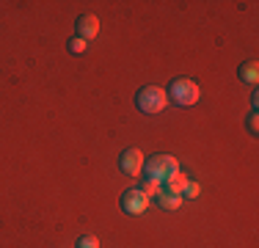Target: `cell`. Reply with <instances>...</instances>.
<instances>
[{
  "label": "cell",
  "instance_id": "obj_1",
  "mask_svg": "<svg viewBox=\"0 0 259 248\" xmlns=\"http://www.w3.org/2000/svg\"><path fill=\"white\" fill-rule=\"evenodd\" d=\"M144 171H146V179H157V182L165 185L174 174H180V163L171 154H155L152 160L144 163Z\"/></svg>",
  "mask_w": 259,
  "mask_h": 248
},
{
  "label": "cell",
  "instance_id": "obj_2",
  "mask_svg": "<svg viewBox=\"0 0 259 248\" xmlns=\"http://www.w3.org/2000/svg\"><path fill=\"white\" fill-rule=\"evenodd\" d=\"M165 94H171V99H174L177 105L190 108V105L199 102L201 89H199V83H196V80H190V77H177V80H171V86H168V91H165Z\"/></svg>",
  "mask_w": 259,
  "mask_h": 248
},
{
  "label": "cell",
  "instance_id": "obj_3",
  "mask_svg": "<svg viewBox=\"0 0 259 248\" xmlns=\"http://www.w3.org/2000/svg\"><path fill=\"white\" fill-rule=\"evenodd\" d=\"M165 102H168V94H165L163 89H157V86H144V89L135 94V105H138L141 113H149L155 116L160 110L165 108Z\"/></svg>",
  "mask_w": 259,
  "mask_h": 248
},
{
  "label": "cell",
  "instance_id": "obj_4",
  "mask_svg": "<svg viewBox=\"0 0 259 248\" xmlns=\"http://www.w3.org/2000/svg\"><path fill=\"white\" fill-rule=\"evenodd\" d=\"M149 201L152 198L144 193L141 188H130L121 193V210H124L127 215H141V213H146L149 210Z\"/></svg>",
  "mask_w": 259,
  "mask_h": 248
},
{
  "label": "cell",
  "instance_id": "obj_5",
  "mask_svg": "<svg viewBox=\"0 0 259 248\" xmlns=\"http://www.w3.org/2000/svg\"><path fill=\"white\" fill-rule=\"evenodd\" d=\"M119 163H121V171H124L127 177H138V174L144 171V163H146V160H144V152L133 146V149H124V152H121V160H119Z\"/></svg>",
  "mask_w": 259,
  "mask_h": 248
},
{
  "label": "cell",
  "instance_id": "obj_6",
  "mask_svg": "<svg viewBox=\"0 0 259 248\" xmlns=\"http://www.w3.org/2000/svg\"><path fill=\"white\" fill-rule=\"evenodd\" d=\"M75 28H77V39L91 42L97 33H100V20H97V14H80Z\"/></svg>",
  "mask_w": 259,
  "mask_h": 248
},
{
  "label": "cell",
  "instance_id": "obj_7",
  "mask_svg": "<svg viewBox=\"0 0 259 248\" xmlns=\"http://www.w3.org/2000/svg\"><path fill=\"white\" fill-rule=\"evenodd\" d=\"M157 204L163 210H180L182 207V196L180 193H171V190H160V196H157Z\"/></svg>",
  "mask_w": 259,
  "mask_h": 248
},
{
  "label": "cell",
  "instance_id": "obj_8",
  "mask_svg": "<svg viewBox=\"0 0 259 248\" xmlns=\"http://www.w3.org/2000/svg\"><path fill=\"white\" fill-rule=\"evenodd\" d=\"M237 74H240V80H243V83H256V80H259V64H256L254 58L245 61V64L240 66Z\"/></svg>",
  "mask_w": 259,
  "mask_h": 248
},
{
  "label": "cell",
  "instance_id": "obj_9",
  "mask_svg": "<svg viewBox=\"0 0 259 248\" xmlns=\"http://www.w3.org/2000/svg\"><path fill=\"white\" fill-rule=\"evenodd\" d=\"M188 182H190V179L180 171V174H174V177H171L168 182L163 185V188H165V190H171V193H180V196H182V190L188 188Z\"/></svg>",
  "mask_w": 259,
  "mask_h": 248
},
{
  "label": "cell",
  "instance_id": "obj_10",
  "mask_svg": "<svg viewBox=\"0 0 259 248\" xmlns=\"http://www.w3.org/2000/svg\"><path fill=\"white\" fill-rule=\"evenodd\" d=\"M141 190H144L146 196H160V190H163V182H157V179H146L144 185H141Z\"/></svg>",
  "mask_w": 259,
  "mask_h": 248
},
{
  "label": "cell",
  "instance_id": "obj_11",
  "mask_svg": "<svg viewBox=\"0 0 259 248\" xmlns=\"http://www.w3.org/2000/svg\"><path fill=\"white\" fill-rule=\"evenodd\" d=\"M77 248H100V240H97L94 234H83V237L77 240Z\"/></svg>",
  "mask_w": 259,
  "mask_h": 248
},
{
  "label": "cell",
  "instance_id": "obj_12",
  "mask_svg": "<svg viewBox=\"0 0 259 248\" xmlns=\"http://www.w3.org/2000/svg\"><path fill=\"white\" fill-rule=\"evenodd\" d=\"M69 50L75 55H80V53H85V50H89V42H83V39H77V36H75V39L69 42Z\"/></svg>",
  "mask_w": 259,
  "mask_h": 248
},
{
  "label": "cell",
  "instance_id": "obj_13",
  "mask_svg": "<svg viewBox=\"0 0 259 248\" xmlns=\"http://www.w3.org/2000/svg\"><path fill=\"white\" fill-rule=\"evenodd\" d=\"M182 193H185V196H188V198H196V196H199V193H201V188H199V182H193V179H190V182H188V188H185V190H182Z\"/></svg>",
  "mask_w": 259,
  "mask_h": 248
},
{
  "label": "cell",
  "instance_id": "obj_14",
  "mask_svg": "<svg viewBox=\"0 0 259 248\" xmlns=\"http://www.w3.org/2000/svg\"><path fill=\"white\" fill-rule=\"evenodd\" d=\"M248 133H251V135H256V133H259V119H256V113H251V116H248Z\"/></svg>",
  "mask_w": 259,
  "mask_h": 248
}]
</instances>
